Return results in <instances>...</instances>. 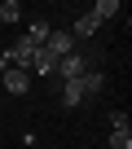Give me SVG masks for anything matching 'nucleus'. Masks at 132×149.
I'll use <instances>...</instances> for the list:
<instances>
[{
  "mask_svg": "<svg viewBox=\"0 0 132 149\" xmlns=\"http://www.w3.org/2000/svg\"><path fill=\"white\" fill-rule=\"evenodd\" d=\"M79 79H84V74H79ZM79 79H71V84H57V97H62V105H66V110L84 105V88H79Z\"/></svg>",
  "mask_w": 132,
  "mask_h": 149,
  "instance_id": "6",
  "label": "nucleus"
},
{
  "mask_svg": "<svg viewBox=\"0 0 132 149\" xmlns=\"http://www.w3.org/2000/svg\"><path fill=\"white\" fill-rule=\"evenodd\" d=\"M106 118H110V132H132V123H128V114H123V110H110Z\"/></svg>",
  "mask_w": 132,
  "mask_h": 149,
  "instance_id": "10",
  "label": "nucleus"
},
{
  "mask_svg": "<svg viewBox=\"0 0 132 149\" xmlns=\"http://www.w3.org/2000/svg\"><path fill=\"white\" fill-rule=\"evenodd\" d=\"M22 18V5H18V0H5V5H0V22H5V26H13Z\"/></svg>",
  "mask_w": 132,
  "mask_h": 149,
  "instance_id": "9",
  "label": "nucleus"
},
{
  "mask_svg": "<svg viewBox=\"0 0 132 149\" xmlns=\"http://www.w3.org/2000/svg\"><path fill=\"white\" fill-rule=\"evenodd\" d=\"M97 31H101V22H97L93 13H79V18H75V26H71V40L79 44V40H93Z\"/></svg>",
  "mask_w": 132,
  "mask_h": 149,
  "instance_id": "5",
  "label": "nucleus"
},
{
  "mask_svg": "<svg viewBox=\"0 0 132 149\" xmlns=\"http://www.w3.org/2000/svg\"><path fill=\"white\" fill-rule=\"evenodd\" d=\"M40 48H44V53H48L53 61H57V57H71V53H79V44L71 40V31H57V26L48 31V40H44Z\"/></svg>",
  "mask_w": 132,
  "mask_h": 149,
  "instance_id": "1",
  "label": "nucleus"
},
{
  "mask_svg": "<svg viewBox=\"0 0 132 149\" xmlns=\"http://www.w3.org/2000/svg\"><path fill=\"white\" fill-rule=\"evenodd\" d=\"M84 70H88L84 53H71V57H57V66H53V79H57V84H71V79H79Z\"/></svg>",
  "mask_w": 132,
  "mask_h": 149,
  "instance_id": "2",
  "label": "nucleus"
},
{
  "mask_svg": "<svg viewBox=\"0 0 132 149\" xmlns=\"http://www.w3.org/2000/svg\"><path fill=\"white\" fill-rule=\"evenodd\" d=\"M0 88L13 92V97H27V92H31V74H27V70H18V66H9L5 74H0Z\"/></svg>",
  "mask_w": 132,
  "mask_h": 149,
  "instance_id": "3",
  "label": "nucleus"
},
{
  "mask_svg": "<svg viewBox=\"0 0 132 149\" xmlns=\"http://www.w3.org/2000/svg\"><path fill=\"white\" fill-rule=\"evenodd\" d=\"M79 88H84V101H88V97H101V92L110 88V79H106V70H84Z\"/></svg>",
  "mask_w": 132,
  "mask_h": 149,
  "instance_id": "4",
  "label": "nucleus"
},
{
  "mask_svg": "<svg viewBox=\"0 0 132 149\" xmlns=\"http://www.w3.org/2000/svg\"><path fill=\"white\" fill-rule=\"evenodd\" d=\"M5 70H9V57H5V53H0V74H5Z\"/></svg>",
  "mask_w": 132,
  "mask_h": 149,
  "instance_id": "12",
  "label": "nucleus"
},
{
  "mask_svg": "<svg viewBox=\"0 0 132 149\" xmlns=\"http://www.w3.org/2000/svg\"><path fill=\"white\" fill-rule=\"evenodd\" d=\"M110 149H132V132H110Z\"/></svg>",
  "mask_w": 132,
  "mask_h": 149,
  "instance_id": "11",
  "label": "nucleus"
},
{
  "mask_svg": "<svg viewBox=\"0 0 132 149\" xmlns=\"http://www.w3.org/2000/svg\"><path fill=\"white\" fill-rule=\"evenodd\" d=\"M48 31H53V26H48V22H44V18H35V22H31V26H27V40H31V44H35V48H40V44H44V40H48Z\"/></svg>",
  "mask_w": 132,
  "mask_h": 149,
  "instance_id": "8",
  "label": "nucleus"
},
{
  "mask_svg": "<svg viewBox=\"0 0 132 149\" xmlns=\"http://www.w3.org/2000/svg\"><path fill=\"white\" fill-rule=\"evenodd\" d=\"M88 13H93L97 22H110V18H119V13H123V5H119V0H97Z\"/></svg>",
  "mask_w": 132,
  "mask_h": 149,
  "instance_id": "7",
  "label": "nucleus"
}]
</instances>
